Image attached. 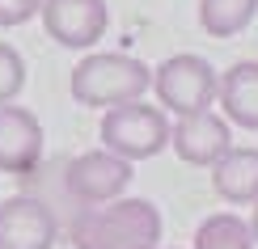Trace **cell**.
Here are the masks:
<instances>
[{
  "mask_svg": "<svg viewBox=\"0 0 258 249\" xmlns=\"http://www.w3.org/2000/svg\"><path fill=\"white\" fill-rule=\"evenodd\" d=\"M161 236H165L161 207L132 194L102 207H77V215L68 220L72 249H161Z\"/></svg>",
  "mask_w": 258,
  "mask_h": 249,
  "instance_id": "6da1fadb",
  "label": "cell"
},
{
  "mask_svg": "<svg viewBox=\"0 0 258 249\" xmlns=\"http://www.w3.org/2000/svg\"><path fill=\"white\" fill-rule=\"evenodd\" d=\"M148 89H153V68L144 59L127 55V51H89L68 72L72 102L89 106V110H110V106L144 102Z\"/></svg>",
  "mask_w": 258,
  "mask_h": 249,
  "instance_id": "7a4b0ae2",
  "label": "cell"
},
{
  "mask_svg": "<svg viewBox=\"0 0 258 249\" xmlns=\"http://www.w3.org/2000/svg\"><path fill=\"white\" fill-rule=\"evenodd\" d=\"M216 85H220V72L203 55H195V51H178V55L161 59L153 68L157 106L165 114H174V118L212 110L216 106Z\"/></svg>",
  "mask_w": 258,
  "mask_h": 249,
  "instance_id": "3957f363",
  "label": "cell"
},
{
  "mask_svg": "<svg viewBox=\"0 0 258 249\" xmlns=\"http://www.w3.org/2000/svg\"><path fill=\"white\" fill-rule=\"evenodd\" d=\"M169 118L161 106L148 102H127V106H110L102 114V148L123 160H153L169 148Z\"/></svg>",
  "mask_w": 258,
  "mask_h": 249,
  "instance_id": "277c9868",
  "label": "cell"
},
{
  "mask_svg": "<svg viewBox=\"0 0 258 249\" xmlns=\"http://www.w3.org/2000/svg\"><path fill=\"white\" fill-rule=\"evenodd\" d=\"M132 178H136L132 160L106 152V148H93V152H81V156L68 160V169H63V194L77 207H102V203L123 199Z\"/></svg>",
  "mask_w": 258,
  "mask_h": 249,
  "instance_id": "5b68a950",
  "label": "cell"
},
{
  "mask_svg": "<svg viewBox=\"0 0 258 249\" xmlns=\"http://www.w3.org/2000/svg\"><path fill=\"white\" fill-rule=\"evenodd\" d=\"M38 17L51 42L68 51H89L110 26V5L106 0H42Z\"/></svg>",
  "mask_w": 258,
  "mask_h": 249,
  "instance_id": "8992f818",
  "label": "cell"
},
{
  "mask_svg": "<svg viewBox=\"0 0 258 249\" xmlns=\"http://www.w3.org/2000/svg\"><path fill=\"white\" fill-rule=\"evenodd\" d=\"M59 220L42 199H0V249H55Z\"/></svg>",
  "mask_w": 258,
  "mask_h": 249,
  "instance_id": "52a82bcc",
  "label": "cell"
},
{
  "mask_svg": "<svg viewBox=\"0 0 258 249\" xmlns=\"http://www.w3.org/2000/svg\"><path fill=\"white\" fill-rule=\"evenodd\" d=\"M169 148L178 152V160L199 169H212L216 160L233 148V131L229 118L216 110H199V114H182L174 127H169Z\"/></svg>",
  "mask_w": 258,
  "mask_h": 249,
  "instance_id": "ba28073f",
  "label": "cell"
},
{
  "mask_svg": "<svg viewBox=\"0 0 258 249\" xmlns=\"http://www.w3.org/2000/svg\"><path fill=\"white\" fill-rule=\"evenodd\" d=\"M42 123L34 110L9 102L0 106V173H13V178H26V173L38 169L42 160Z\"/></svg>",
  "mask_w": 258,
  "mask_h": 249,
  "instance_id": "9c48e42d",
  "label": "cell"
},
{
  "mask_svg": "<svg viewBox=\"0 0 258 249\" xmlns=\"http://www.w3.org/2000/svg\"><path fill=\"white\" fill-rule=\"evenodd\" d=\"M216 106L229 118V127L258 131V59H237L229 72H220Z\"/></svg>",
  "mask_w": 258,
  "mask_h": 249,
  "instance_id": "30bf717a",
  "label": "cell"
},
{
  "mask_svg": "<svg viewBox=\"0 0 258 249\" xmlns=\"http://www.w3.org/2000/svg\"><path fill=\"white\" fill-rule=\"evenodd\" d=\"M212 190L229 207H254L258 203V148L233 144L216 165H212Z\"/></svg>",
  "mask_w": 258,
  "mask_h": 249,
  "instance_id": "8fae6325",
  "label": "cell"
},
{
  "mask_svg": "<svg viewBox=\"0 0 258 249\" xmlns=\"http://www.w3.org/2000/svg\"><path fill=\"white\" fill-rule=\"evenodd\" d=\"M258 17V0H199V26L212 38H237Z\"/></svg>",
  "mask_w": 258,
  "mask_h": 249,
  "instance_id": "7c38bea8",
  "label": "cell"
},
{
  "mask_svg": "<svg viewBox=\"0 0 258 249\" xmlns=\"http://www.w3.org/2000/svg\"><path fill=\"white\" fill-rule=\"evenodd\" d=\"M195 249H254L250 220L233 211H216L195 228Z\"/></svg>",
  "mask_w": 258,
  "mask_h": 249,
  "instance_id": "4fadbf2b",
  "label": "cell"
},
{
  "mask_svg": "<svg viewBox=\"0 0 258 249\" xmlns=\"http://www.w3.org/2000/svg\"><path fill=\"white\" fill-rule=\"evenodd\" d=\"M21 89H26V59L17 55L13 42H0V106L17 102Z\"/></svg>",
  "mask_w": 258,
  "mask_h": 249,
  "instance_id": "5bb4252c",
  "label": "cell"
},
{
  "mask_svg": "<svg viewBox=\"0 0 258 249\" xmlns=\"http://www.w3.org/2000/svg\"><path fill=\"white\" fill-rule=\"evenodd\" d=\"M42 0H0V30H17L30 17H38Z\"/></svg>",
  "mask_w": 258,
  "mask_h": 249,
  "instance_id": "9a60e30c",
  "label": "cell"
},
{
  "mask_svg": "<svg viewBox=\"0 0 258 249\" xmlns=\"http://www.w3.org/2000/svg\"><path fill=\"white\" fill-rule=\"evenodd\" d=\"M250 236H254V249H258V203H254V211H250Z\"/></svg>",
  "mask_w": 258,
  "mask_h": 249,
  "instance_id": "2e32d148",
  "label": "cell"
}]
</instances>
